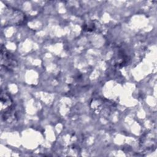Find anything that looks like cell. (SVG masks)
<instances>
[{
  "label": "cell",
  "mask_w": 157,
  "mask_h": 157,
  "mask_svg": "<svg viewBox=\"0 0 157 157\" xmlns=\"http://www.w3.org/2000/svg\"><path fill=\"white\" fill-rule=\"evenodd\" d=\"M5 18L9 25H21L26 21L25 15L20 10L11 7L7 9Z\"/></svg>",
  "instance_id": "obj_1"
},
{
  "label": "cell",
  "mask_w": 157,
  "mask_h": 157,
  "mask_svg": "<svg viewBox=\"0 0 157 157\" xmlns=\"http://www.w3.org/2000/svg\"><path fill=\"white\" fill-rule=\"evenodd\" d=\"M1 64L6 69L12 71L18 66V63L13 55L1 45Z\"/></svg>",
  "instance_id": "obj_2"
},
{
  "label": "cell",
  "mask_w": 157,
  "mask_h": 157,
  "mask_svg": "<svg viewBox=\"0 0 157 157\" xmlns=\"http://www.w3.org/2000/svg\"><path fill=\"white\" fill-rule=\"evenodd\" d=\"M12 100L10 95L6 91H1V107L2 115H6L13 110Z\"/></svg>",
  "instance_id": "obj_3"
}]
</instances>
